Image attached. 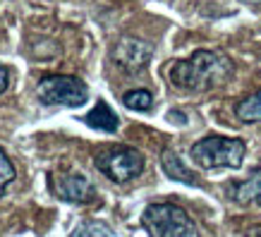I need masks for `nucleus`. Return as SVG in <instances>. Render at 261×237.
Wrapping results in <instances>:
<instances>
[{"label": "nucleus", "mask_w": 261, "mask_h": 237, "mask_svg": "<svg viewBox=\"0 0 261 237\" xmlns=\"http://www.w3.org/2000/svg\"><path fill=\"white\" fill-rule=\"evenodd\" d=\"M15 166H12V161H10V156L3 151V146H0V197H3V192L8 190V185L12 180H15Z\"/></svg>", "instance_id": "4468645a"}, {"label": "nucleus", "mask_w": 261, "mask_h": 237, "mask_svg": "<svg viewBox=\"0 0 261 237\" xmlns=\"http://www.w3.org/2000/svg\"><path fill=\"white\" fill-rule=\"evenodd\" d=\"M5 89H8V70L0 65V94H3Z\"/></svg>", "instance_id": "2eb2a0df"}, {"label": "nucleus", "mask_w": 261, "mask_h": 237, "mask_svg": "<svg viewBox=\"0 0 261 237\" xmlns=\"http://www.w3.org/2000/svg\"><path fill=\"white\" fill-rule=\"evenodd\" d=\"M235 72V65L228 56L218 50H194L187 60L170 65L168 77L175 87L185 91H211L225 84Z\"/></svg>", "instance_id": "f257e3e1"}, {"label": "nucleus", "mask_w": 261, "mask_h": 237, "mask_svg": "<svg viewBox=\"0 0 261 237\" xmlns=\"http://www.w3.org/2000/svg\"><path fill=\"white\" fill-rule=\"evenodd\" d=\"M247 146L242 139H232V137L211 135L199 139L192 146L190 156L199 168L204 170H216V168H240L245 161Z\"/></svg>", "instance_id": "f03ea898"}, {"label": "nucleus", "mask_w": 261, "mask_h": 237, "mask_svg": "<svg viewBox=\"0 0 261 237\" xmlns=\"http://www.w3.org/2000/svg\"><path fill=\"white\" fill-rule=\"evenodd\" d=\"M72 235L74 237H89V235H108L111 237V235H115V230L108 228V225L101 221H87L72 230Z\"/></svg>", "instance_id": "ddd939ff"}, {"label": "nucleus", "mask_w": 261, "mask_h": 237, "mask_svg": "<svg viewBox=\"0 0 261 237\" xmlns=\"http://www.w3.org/2000/svg\"><path fill=\"white\" fill-rule=\"evenodd\" d=\"M122 103H125L129 111H149L153 106V96L146 89H132L122 96Z\"/></svg>", "instance_id": "f8f14e48"}, {"label": "nucleus", "mask_w": 261, "mask_h": 237, "mask_svg": "<svg viewBox=\"0 0 261 237\" xmlns=\"http://www.w3.org/2000/svg\"><path fill=\"white\" fill-rule=\"evenodd\" d=\"M146 232L153 237H194L199 228L190 218V214L177 204H151L142 216Z\"/></svg>", "instance_id": "7ed1b4c3"}, {"label": "nucleus", "mask_w": 261, "mask_h": 237, "mask_svg": "<svg viewBox=\"0 0 261 237\" xmlns=\"http://www.w3.org/2000/svg\"><path fill=\"white\" fill-rule=\"evenodd\" d=\"M230 197L235 199V201H242V204L256 201V204L261 206V173L249 177V180H245V182L232 185V187H230Z\"/></svg>", "instance_id": "9d476101"}, {"label": "nucleus", "mask_w": 261, "mask_h": 237, "mask_svg": "<svg viewBox=\"0 0 261 237\" xmlns=\"http://www.w3.org/2000/svg\"><path fill=\"white\" fill-rule=\"evenodd\" d=\"M94 163H96V168L113 182H129V180H135V177H139L144 170L142 151L132 149V146L103 149L101 153H96Z\"/></svg>", "instance_id": "39448f33"}, {"label": "nucleus", "mask_w": 261, "mask_h": 237, "mask_svg": "<svg viewBox=\"0 0 261 237\" xmlns=\"http://www.w3.org/2000/svg\"><path fill=\"white\" fill-rule=\"evenodd\" d=\"M151 58V46L139 39H122L113 50V60L127 72L142 70Z\"/></svg>", "instance_id": "0eeeda50"}, {"label": "nucleus", "mask_w": 261, "mask_h": 237, "mask_svg": "<svg viewBox=\"0 0 261 237\" xmlns=\"http://www.w3.org/2000/svg\"><path fill=\"white\" fill-rule=\"evenodd\" d=\"M161 166H163V173H166L170 180L185 182V185H199L197 173L185 166V163H182V158L177 156L175 151L166 149L163 153H161Z\"/></svg>", "instance_id": "6e6552de"}, {"label": "nucleus", "mask_w": 261, "mask_h": 237, "mask_svg": "<svg viewBox=\"0 0 261 237\" xmlns=\"http://www.w3.org/2000/svg\"><path fill=\"white\" fill-rule=\"evenodd\" d=\"M235 115L240 122H261V89L235 106Z\"/></svg>", "instance_id": "9b49d317"}, {"label": "nucleus", "mask_w": 261, "mask_h": 237, "mask_svg": "<svg viewBox=\"0 0 261 237\" xmlns=\"http://www.w3.org/2000/svg\"><path fill=\"white\" fill-rule=\"evenodd\" d=\"M84 122L89 127H94V129H101V132H118V127H120L118 115L113 113V108L106 101L96 103L94 108L84 115Z\"/></svg>", "instance_id": "1a4fd4ad"}, {"label": "nucleus", "mask_w": 261, "mask_h": 237, "mask_svg": "<svg viewBox=\"0 0 261 237\" xmlns=\"http://www.w3.org/2000/svg\"><path fill=\"white\" fill-rule=\"evenodd\" d=\"M43 106H63V108H77L84 106L89 98L87 84L70 74H48L39 82L36 89Z\"/></svg>", "instance_id": "20e7f679"}, {"label": "nucleus", "mask_w": 261, "mask_h": 237, "mask_svg": "<svg viewBox=\"0 0 261 237\" xmlns=\"http://www.w3.org/2000/svg\"><path fill=\"white\" fill-rule=\"evenodd\" d=\"M50 190L67 204H87L96 197V187L82 173H58L50 175Z\"/></svg>", "instance_id": "423d86ee"}, {"label": "nucleus", "mask_w": 261, "mask_h": 237, "mask_svg": "<svg viewBox=\"0 0 261 237\" xmlns=\"http://www.w3.org/2000/svg\"><path fill=\"white\" fill-rule=\"evenodd\" d=\"M242 3H247V5H261V0H242Z\"/></svg>", "instance_id": "dca6fc26"}]
</instances>
